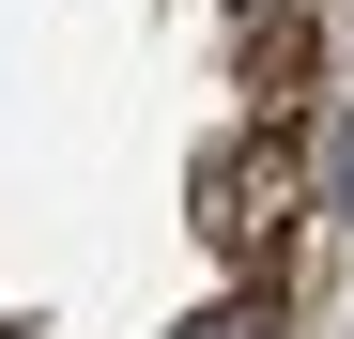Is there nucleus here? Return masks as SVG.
Returning a JSON list of instances; mask_svg holds the SVG:
<instances>
[{
	"instance_id": "1",
	"label": "nucleus",
	"mask_w": 354,
	"mask_h": 339,
	"mask_svg": "<svg viewBox=\"0 0 354 339\" xmlns=\"http://www.w3.org/2000/svg\"><path fill=\"white\" fill-rule=\"evenodd\" d=\"M185 339H262V324H247V309H216V324H185Z\"/></svg>"
},
{
	"instance_id": "2",
	"label": "nucleus",
	"mask_w": 354,
	"mask_h": 339,
	"mask_svg": "<svg viewBox=\"0 0 354 339\" xmlns=\"http://www.w3.org/2000/svg\"><path fill=\"white\" fill-rule=\"evenodd\" d=\"M247 16H292V0H247Z\"/></svg>"
}]
</instances>
